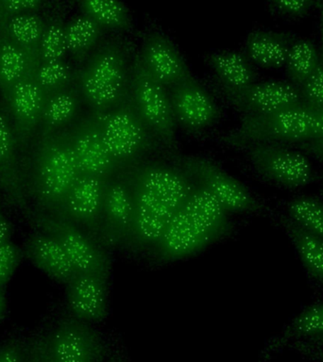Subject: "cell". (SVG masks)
Wrapping results in <instances>:
<instances>
[{
	"label": "cell",
	"instance_id": "1",
	"mask_svg": "<svg viewBox=\"0 0 323 362\" xmlns=\"http://www.w3.org/2000/svg\"><path fill=\"white\" fill-rule=\"evenodd\" d=\"M81 175L68 130L40 136L27 181L40 211L55 214Z\"/></svg>",
	"mask_w": 323,
	"mask_h": 362
},
{
	"label": "cell",
	"instance_id": "2",
	"mask_svg": "<svg viewBox=\"0 0 323 362\" xmlns=\"http://www.w3.org/2000/svg\"><path fill=\"white\" fill-rule=\"evenodd\" d=\"M125 42L110 40L96 48L76 71V82L93 112H103L121 103L130 89Z\"/></svg>",
	"mask_w": 323,
	"mask_h": 362
},
{
	"label": "cell",
	"instance_id": "3",
	"mask_svg": "<svg viewBox=\"0 0 323 362\" xmlns=\"http://www.w3.org/2000/svg\"><path fill=\"white\" fill-rule=\"evenodd\" d=\"M314 121V110L305 104L262 115H245L221 140L235 148L260 144H299L310 140Z\"/></svg>",
	"mask_w": 323,
	"mask_h": 362
},
{
	"label": "cell",
	"instance_id": "4",
	"mask_svg": "<svg viewBox=\"0 0 323 362\" xmlns=\"http://www.w3.org/2000/svg\"><path fill=\"white\" fill-rule=\"evenodd\" d=\"M105 146L125 172L152 149L155 136L139 115L130 95L103 112H93Z\"/></svg>",
	"mask_w": 323,
	"mask_h": 362
},
{
	"label": "cell",
	"instance_id": "5",
	"mask_svg": "<svg viewBox=\"0 0 323 362\" xmlns=\"http://www.w3.org/2000/svg\"><path fill=\"white\" fill-rule=\"evenodd\" d=\"M166 88L149 72L140 55H136L130 68V98L159 143L170 152H175L177 123Z\"/></svg>",
	"mask_w": 323,
	"mask_h": 362
},
{
	"label": "cell",
	"instance_id": "6",
	"mask_svg": "<svg viewBox=\"0 0 323 362\" xmlns=\"http://www.w3.org/2000/svg\"><path fill=\"white\" fill-rule=\"evenodd\" d=\"M37 230L55 238L69 257L78 274L110 276L112 259L110 251L78 226L55 215L31 211L28 216Z\"/></svg>",
	"mask_w": 323,
	"mask_h": 362
},
{
	"label": "cell",
	"instance_id": "7",
	"mask_svg": "<svg viewBox=\"0 0 323 362\" xmlns=\"http://www.w3.org/2000/svg\"><path fill=\"white\" fill-rule=\"evenodd\" d=\"M181 169L198 186L205 189L229 214H258L259 202L246 186L209 158L186 156L181 158Z\"/></svg>",
	"mask_w": 323,
	"mask_h": 362
},
{
	"label": "cell",
	"instance_id": "8",
	"mask_svg": "<svg viewBox=\"0 0 323 362\" xmlns=\"http://www.w3.org/2000/svg\"><path fill=\"white\" fill-rule=\"evenodd\" d=\"M224 238L197 215L181 208L170 219L154 251L162 262H176L194 256Z\"/></svg>",
	"mask_w": 323,
	"mask_h": 362
},
{
	"label": "cell",
	"instance_id": "9",
	"mask_svg": "<svg viewBox=\"0 0 323 362\" xmlns=\"http://www.w3.org/2000/svg\"><path fill=\"white\" fill-rule=\"evenodd\" d=\"M249 160L258 174L285 188H300L313 181L310 161L302 153L276 144L246 147Z\"/></svg>",
	"mask_w": 323,
	"mask_h": 362
},
{
	"label": "cell",
	"instance_id": "10",
	"mask_svg": "<svg viewBox=\"0 0 323 362\" xmlns=\"http://www.w3.org/2000/svg\"><path fill=\"white\" fill-rule=\"evenodd\" d=\"M135 201L126 173L110 178L105 189L99 243L108 251L127 247L132 230Z\"/></svg>",
	"mask_w": 323,
	"mask_h": 362
},
{
	"label": "cell",
	"instance_id": "11",
	"mask_svg": "<svg viewBox=\"0 0 323 362\" xmlns=\"http://www.w3.org/2000/svg\"><path fill=\"white\" fill-rule=\"evenodd\" d=\"M35 70L27 74L11 90L5 99L11 130L21 154L27 153L28 147L39 132L42 110L47 98L44 90L37 83L34 76Z\"/></svg>",
	"mask_w": 323,
	"mask_h": 362
},
{
	"label": "cell",
	"instance_id": "12",
	"mask_svg": "<svg viewBox=\"0 0 323 362\" xmlns=\"http://www.w3.org/2000/svg\"><path fill=\"white\" fill-rule=\"evenodd\" d=\"M108 180L93 175H81L68 192L64 202L52 215L78 226L99 243L102 209Z\"/></svg>",
	"mask_w": 323,
	"mask_h": 362
},
{
	"label": "cell",
	"instance_id": "13",
	"mask_svg": "<svg viewBox=\"0 0 323 362\" xmlns=\"http://www.w3.org/2000/svg\"><path fill=\"white\" fill-rule=\"evenodd\" d=\"M130 184L177 212L191 194L194 184L183 169L161 163H140L128 170Z\"/></svg>",
	"mask_w": 323,
	"mask_h": 362
},
{
	"label": "cell",
	"instance_id": "14",
	"mask_svg": "<svg viewBox=\"0 0 323 362\" xmlns=\"http://www.w3.org/2000/svg\"><path fill=\"white\" fill-rule=\"evenodd\" d=\"M56 362H101L105 354L101 335L88 322L70 316L61 320L48 336Z\"/></svg>",
	"mask_w": 323,
	"mask_h": 362
},
{
	"label": "cell",
	"instance_id": "15",
	"mask_svg": "<svg viewBox=\"0 0 323 362\" xmlns=\"http://www.w3.org/2000/svg\"><path fill=\"white\" fill-rule=\"evenodd\" d=\"M227 101L245 115H262L302 105L299 88L285 81L254 82L242 89L220 88Z\"/></svg>",
	"mask_w": 323,
	"mask_h": 362
},
{
	"label": "cell",
	"instance_id": "16",
	"mask_svg": "<svg viewBox=\"0 0 323 362\" xmlns=\"http://www.w3.org/2000/svg\"><path fill=\"white\" fill-rule=\"evenodd\" d=\"M170 90L176 123L181 124L188 132H203L217 120V105L192 73Z\"/></svg>",
	"mask_w": 323,
	"mask_h": 362
},
{
	"label": "cell",
	"instance_id": "17",
	"mask_svg": "<svg viewBox=\"0 0 323 362\" xmlns=\"http://www.w3.org/2000/svg\"><path fill=\"white\" fill-rule=\"evenodd\" d=\"M68 132L81 175L110 180L121 170L108 151L93 115L82 118Z\"/></svg>",
	"mask_w": 323,
	"mask_h": 362
},
{
	"label": "cell",
	"instance_id": "18",
	"mask_svg": "<svg viewBox=\"0 0 323 362\" xmlns=\"http://www.w3.org/2000/svg\"><path fill=\"white\" fill-rule=\"evenodd\" d=\"M110 276L76 274L67 284V301L71 316L88 324L107 319L110 307Z\"/></svg>",
	"mask_w": 323,
	"mask_h": 362
},
{
	"label": "cell",
	"instance_id": "19",
	"mask_svg": "<svg viewBox=\"0 0 323 362\" xmlns=\"http://www.w3.org/2000/svg\"><path fill=\"white\" fill-rule=\"evenodd\" d=\"M139 55L149 72L164 87L171 88L191 74L174 42L161 31H152L146 37Z\"/></svg>",
	"mask_w": 323,
	"mask_h": 362
},
{
	"label": "cell",
	"instance_id": "20",
	"mask_svg": "<svg viewBox=\"0 0 323 362\" xmlns=\"http://www.w3.org/2000/svg\"><path fill=\"white\" fill-rule=\"evenodd\" d=\"M18 147L10 119L6 110L0 112V186L8 202L24 212L30 214L28 192L18 158Z\"/></svg>",
	"mask_w": 323,
	"mask_h": 362
},
{
	"label": "cell",
	"instance_id": "21",
	"mask_svg": "<svg viewBox=\"0 0 323 362\" xmlns=\"http://www.w3.org/2000/svg\"><path fill=\"white\" fill-rule=\"evenodd\" d=\"M24 255L35 267L51 279L67 285L78 272L58 240L37 230L25 243Z\"/></svg>",
	"mask_w": 323,
	"mask_h": 362
},
{
	"label": "cell",
	"instance_id": "22",
	"mask_svg": "<svg viewBox=\"0 0 323 362\" xmlns=\"http://www.w3.org/2000/svg\"><path fill=\"white\" fill-rule=\"evenodd\" d=\"M39 64V59L30 55L8 36L6 20L0 17V92L3 98H7L11 90Z\"/></svg>",
	"mask_w": 323,
	"mask_h": 362
},
{
	"label": "cell",
	"instance_id": "23",
	"mask_svg": "<svg viewBox=\"0 0 323 362\" xmlns=\"http://www.w3.org/2000/svg\"><path fill=\"white\" fill-rule=\"evenodd\" d=\"M290 34L269 30H255L246 37L248 58L260 66L276 69L285 66L291 45Z\"/></svg>",
	"mask_w": 323,
	"mask_h": 362
},
{
	"label": "cell",
	"instance_id": "24",
	"mask_svg": "<svg viewBox=\"0 0 323 362\" xmlns=\"http://www.w3.org/2000/svg\"><path fill=\"white\" fill-rule=\"evenodd\" d=\"M210 67L217 75L221 87L238 90L257 81V74L251 61L237 51H215L206 56Z\"/></svg>",
	"mask_w": 323,
	"mask_h": 362
},
{
	"label": "cell",
	"instance_id": "25",
	"mask_svg": "<svg viewBox=\"0 0 323 362\" xmlns=\"http://www.w3.org/2000/svg\"><path fill=\"white\" fill-rule=\"evenodd\" d=\"M79 105L81 93L74 85L47 95L42 110L39 137L64 130L78 115Z\"/></svg>",
	"mask_w": 323,
	"mask_h": 362
},
{
	"label": "cell",
	"instance_id": "26",
	"mask_svg": "<svg viewBox=\"0 0 323 362\" xmlns=\"http://www.w3.org/2000/svg\"><path fill=\"white\" fill-rule=\"evenodd\" d=\"M171 218L135 202L132 230L127 247L155 250Z\"/></svg>",
	"mask_w": 323,
	"mask_h": 362
},
{
	"label": "cell",
	"instance_id": "27",
	"mask_svg": "<svg viewBox=\"0 0 323 362\" xmlns=\"http://www.w3.org/2000/svg\"><path fill=\"white\" fill-rule=\"evenodd\" d=\"M103 30L98 23L86 14L81 13L74 17L67 23L65 28L68 55L79 64H84L94 52Z\"/></svg>",
	"mask_w": 323,
	"mask_h": 362
},
{
	"label": "cell",
	"instance_id": "28",
	"mask_svg": "<svg viewBox=\"0 0 323 362\" xmlns=\"http://www.w3.org/2000/svg\"><path fill=\"white\" fill-rule=\"evenodd\" d=\"M290 237L306 270L313 279L323 283V239L305 230L290 219H283Z\"/></svg>",
	"mask_w": 323,
	"mask_h": 362
},
{
	"label": "cell",
	"instance_id": "29",
	"mask_svg": "<svg viewBox=\"0 0 323 362\" xmlns=\"http://www.w3.org/2000/svg\"><path fill=\"white\" fill-rule=\"evenodd\" d=\"M45 20L39 13L20 14L6 20V30L8 36L23 49L40 59L39 50Z\"/></svg>",
	"mask_w": 323,
	"mask_h": 362
},
{
	"label": "cell",
	"instance_id": "30",
	"mask_svg": "<svg viewBox=\"0 0 323 362\" xmlns=\"http://www.w3.org/2000/svg\"><path fill=\"white\" fill-rule=\"evenodd\" d=\"M320 59L322 56L313 42L306 39L295 40L285 65L291 83L300 89L319 66Z\"/></svg>",
	"mask_w": 323,
	"mask_h": 362
},
{
	"label": "cell",
	"instance_id": "31",
	"mask_svg": "<svg viewBox=\"0 0 323 362\" xmlns=\"http://www.w3.org/2000/svg\"><path fill=\"white\" fill-rule=\"evenodd\" d=\"M79 5L82 13L90 16L103 28L122 31L132 28V13L123 3L110 0H84Z\"/></svg>",
	"mask_w": 323,
	"mask_h": 362
},
{
	"label": "cell",
	"instance_id": "32",
	"mask_svg": "<svg viewBox=\"0 0 323 362\" xmlns=\"http://www.w3.org/2000/svg\"><path fill=\"white\" fill-rule=\"evenodd\" d=\"M300 338L316 342L323 339V303L302 311L285 328L279 341H274L271 349H278L291 339Z\"/></svg>",
	"mask_w": 323,
	"mask_h": 362
},
{
	"label": "cell",
	"instance_id": "33",
	"mask_svg": "<svg viewBox=\"0 0 323 362\" xmlns=\"http://www.w3.org/2000/svg\"><path fill=\"white\" fill-rule=\"evenodd\" d=\"M67 23L60 11H55L45 20L44 34L40 45V62L64 61L68 55L67 38H65Z\"/></svg>",
	"mask_w": 323,
	"mask_h": 362
},
{
	"label": "cell",
	"instance_id": "34",
	"mask_svg": "<svg viewBox=\"0 0 323 362\" xmlns=\"http://www.w3.org/2000/svg\"><path fill=\"white\" fill-rule=\"evenodd\" d=\"M288 209L291 221L323 239V201L310 197H298L289 201Z\"/></svg>",
	"mask_w": 323,
	"mask_h": 362
},
{
	"label": "cell",
	"instance_id": "35",
	"mask_svg": "<svg viewBox=\"0 0 323 362\" xmlns=\"http://www.w3.org/2000/svg\"><path fill=\"white\" fill-rule=\"evenodd\" d=\"M34 76L45 95H52L76 82V72L67 61L40 62Z\"/></svg>",
	"mask_w": 323,
	"mask_h": 362
},
{
	"label": "cell",
	"instance_id": "36",
	"mask_svg": "<svg viewBox=\"0 0 323 362\" xmlns=\"http://www.w3.org/2000/svg\"><path fill=\"white\" fill-rule=\"evenodd\" d=\"M24 251L13 240L0 245V288H4L16 274Z\"/></svg>",
	"mask_w": 323,
	"mask_h": 362
},
{
	"label": "cell",
	"instance_id": "37",
	"mask_svg": "<svg viewBox=\"0 0 323 362\" xmlns=\"http://www.w3.org/2000/svg\"><path fill=\"white\" fill-rule=\"evenodd\" d=\"M302 103L314 110H323V59L310 78L300 87Z\"/></svg>",
	"mask_w": 323,
	"mask_h": 362
},
{
	"label": "cell",
	"instance_id": "38",
	"mask_svg": "<svg viewBox=\"0 0 323 362\" xmlns=\"http://www.w3.org/2000/svg\"><path fill=\"white\" fill-rule=\"evenodd\" d=\"M47 5L42 0H0V17L8 20L20 14L39 13Z\"/></svg>",
	"mask_w": 323,
	"mask_h": 362
},
{
	"label": "cell",
	"instance_id": "39",
	"mask_svg": "<svg viewBox=\"0 0 323 362\" xmlns=\"http://www.w3.org/2000/svg\"><path fill=\"white\" fill-rule=\"evenodd\" d=\"M27 362H56L48 341V336L39 335L27 347Z\"/></svg>",
	"mask_w": 323,
	"mask_h": 362
},
{
	"label": "cell",
	"instance_id": "40",
	"mask_svg": "<svg viewBox=\"0 0 323 362\" xmlns=\"http://www.w3.org/2000/svg\"><path fill=\"white\" fill-rule=\"evenodd\" d=\"M319 1H305V0H283V1H273L271 3L272 11L280 14H285L288 16H306L311 11V8L317 7Z\"/></svg>",
	"mask_w": 323,
	"mask_h": 362
},
{
	"label": "cell",
	"instance_id": "41",
	"mask_svg": "<svg viewBox=\"0 0 323 362\" xmlns=\"http://www.w3.org/2000/svg\"><path fill=\"white\" fill-rule=\"evenodd\" d=\"M0 362H27V348L18 341L8 342L0 346Z\"/></svg>",
	"mask_w": 323,
	"mask_h": 362
},
{
	"label": "cell",
	"instance_id": "42",
	"mask_svg": "<svg viewBox=\"0 0 323 362\" xmlns=\"http://www.w3.org/2000/svg\"><path fill=\"white\" fill-rule=\"evenodd\" d=\"M300 149L305 150L308 154L323 160V138L312 139L298 144Z\"/></svg>",
	"mask_w": 323,
	"mask_h": 362
},
{
	"label": "cell",
	"instance_id": "43",
	"mask_svg": "<svg viewBox=\"0 0 323 362\" xmlns=\"http://www.w3.org/2000/svg\"><path fill=\"white\" fill-rule=\"evenodd\" d=\"M11 234H13V228H11L10 221L3 211L1 201H0V245L11 242Z\"/></svg>",
	"mask_w": 323,
	"mask_h": 362
},
{
	"label": "cell",
	"instance_id": "44",
	"mask_svg": "<svg viewBox=\"0 0 323 362\" xmlns=\"http://www.w3.org/2000/svg\"><path fill=\"white\" fill-rule=\"evenodd\" d=\"M295 348L300 353L305 354L309 358L316 359V361L323 362V348H316L307 344H302V342H297L294 344Z\"/></svg>",
	"mask_w": 323,
	"mask_h": 362
},
{
	"label": "cell",
	"instance_id": "45",
	"mask_svg": "<svg viewBox=\"0 0 323 362\" xmlns=\"http://www.w3.org/2000/svg\"><path fill=\"white\" fill-rule=\"evenodd\" d=\"M319 138H323V110H314V121L310 140Z\"/></svg>",
	"mask_w": 323,
	"mask_h": 362
},
{
	"label": "cell",
	"instance_id": "46",
	"mask_svg": "<svg viewBox=\"0 0 323 362\" xmlns=\"http://www.w3.org/2000/svg\"><path fill=\"white\" fill-rule=\"evenodd\" d=\"M8 300L4 288H0V322L5 317L7 311Z\"/></svg>",
	"mask_w": 323,
	"mask_h": 362
},
{
	"label": "cell",
	"instance_id": "47",
	"mask_svg": "<svg viewBox=\"0 0 323 362\" xmlns=\"http://www.w3.org/2000/svg\"><path fill=\"white\" fill-rule=\"evenodd\" d=\"M317 8H319L320 11V37H322V56L323 59V1H319L317 3Z\"/></svg>",
	"mask_w": 323,
	"mask_h": 362
},
{
	"label": "cell",
	"instance_id": "48",
	"mask_svg": "<svg viewBox=\"0 0 323 362\" xmlns=\"http://www.w3.org/2000/svg\"><path fill=\"white\" fill-rule=\"evenodd\" d=\"M319 342H322V344H323V339H322V341H320Z\"/></svg>",
	"mask_w": 323,
	"mask_h": 362
},
{
	"label": "cell",
	"instance_id": "49",
	"mask_svg": "<svg viewBox=\"0 0 323 362\" xmlns=\"http://www.w3.org/2000/svg\"><path fill=\"white\" fill-rule=\"evenodd\" d=\"M1 110H2L1 107H0V112H1Z\"/></svg>",
	"mask_w": 323,
	"mask_h": 362
},
{
	"label": "cell",
	"instance_id": "50",
	"mask_svg": "<svg viewBox=\"0 0 323 362\" xmlns=\"http://www.w3.org/2000/svg\"><path fill=\"white\" fill-rule=\"evenodd\" d=\"M322 177H323V172H322Z\"/></svg>",
	"mask_w": 323,
	"mask_h": 362
}]
</instances>
